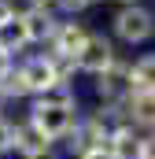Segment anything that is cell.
<instances>
[{
	"label": "cell",
	"instance_id": "obj_1",
	"mask_svg": "<svg viewBox=\"0 0 155 159\" xmlns=\"http://www.w3.org/2000/svg\"><path fill=\"white\" fill-rule=\"evenodd\" d=\"M30 119L37 122L41 129L52 137V141H63V137H70L78 129V104H74V93L67 89V85H55V89H48V93H41L37 104H33V115Z\"/></svg>",
	"mask_w": 155,
	"mask_h": 159
},
{
	"label": "cell",
	"instance_id": "obj_2",
	"mask_svg": "<svg viewBox=\"0 0 155 159\" xmlns=\"http://www.w3.org/2000/svg\"><path fill=\"white\" fill-rule=\"evenodd\" d=\"M111 26H115L118 41H126V44H144V41L155 34V15L148 7H140V4H126L115 15Z\"/></svg>",
	"mask_w": 155,
	"mask_h": 159
},
{
	"label": "cell",
	"instance_id": "obj_3",
	"mask_svg": "<svg viewBox=\"0 0 155 159\" xmlns=\"http://www.w3.org/2000/svg\"><path fill=\"white\" fill-rule=\"evenodd\" d=\"M115 63H118L115 44L104 37V34H89L85 48L78 52V70H85V74H104V70H111Z\"/></svg>",
	"mask_w": 155,
	"mask_h": 159
},
{
	"label": "cell",
	"instance_id": "obj_4",
	"mask_svg": "<svg viewBox=\"0 0 155 159\" xmlns=\"http://www.w3.org/2000/svg\"><path fill=\"white\" fill-rule=\"evenodd\" d=\"M19 70H22V81H26V93H30V96H41V93L63 85L55 63H52V56H33V59H26Z\"/></svg>",
	"mask_w": 155,
	"mask_h": 159
},
{
	"label": "cell",
	"instance_id": "obj_5",
	"mask_svg": "<svg viewBox=\"0 0 155 159\" xmlns=\"http://www.w3.org/2000/svg\"><path fill=\"white\" fill-rule=\"evenodd\" d=\"M96 93L104 96V100H129V93H133V85H129V67L126 63H115L111 70H104V74H96Z\"/></svg>",
	"mask_w": 155,
	"mask_h": 159
},
{
	"label": "cell",
	"instance_id": "obj_6",
	"mask_svg": "<svg viewBox=\"0 0 155 159\" xmlns=\"http://www.w3.org/2000/svg\"><path fill=\"white\" fill-rule=\"evenodd\" d=\"M89 34L78 26V22H59L55 34H52V56H67V59H78V52L85 48Z\"/></svg>",
	"mask_w": 155,
	"mask_h": 159
},
{
	"label": "cell",
	"instance_id": "obj_7",
	"mask_svg": "<svg viewBox=\"0 0 155 159\" xmlns=\"http://www.w3.org/2000/svg\"><path fill=\"white\" fill-rule=\"evenodd\" d=\"M48 144H52V137H48L33 119L22 122V126H15V148L22 152V159H26V156H44Z\"/></svg>",
	"mask_w": 155,
	"mask_h": 159
},
{
	"label": "cell",
	"instance_id": "obj_8",
	"mask_svg": "<svg viewBox=\"0 0 155 159\" xmlns=\"http://www.w3.org/2000/svg\"><path fill=\"white\" fill-rule=\"evenodd\" d=\"M140 144H144V137H137L133 126H115L107 133V152L115 159H140Z\"/></svg>",
	"mask_w": 155,
	"mask_h": 159
},
{
	"label": "cell",
	"instance_id": "obj_9",
	"mask_svg": "<svg viewBox=\"0 0 155 159\" xmlns=\"http://www.w3.org/2000/svg\"><path fill=\"white\" fill-rule=\"evenodd\" d=\"M126 119H129V126L155 129V93H129V100H126Z\"/></svg>",
	"mask_w": 155,
	"mask_h": 159
},
{
	"label": "cell",
	"instance_id": "obj_10",
	"mask_svg": "<svg viewBox=\"0 0 155 159\" xmlns=\"http://www.w3.org/2000/svg\"><path fill=\"white\" fill-rule=\"evenodd\" d=\"M22 22H26V30H30V41H52L55 34V19H52V11H41V7H30L26 15H22Z\"/></svg>",
	"mask_w": 155,
	"mask_h": 159
},
{
	"label": "cell",
	"instance_id": "obj_11",
	"mask_svg": "<svg viewBox=\"0 0 155 159\" xmlns=\"http://www.w3.org/2000/svg\"><path fill=\"white\" fill-rule=\"evenodd\" d=\"M26 44H33L30 41V30H26V22H22V15H15L4 30H0V48L11 56V52H22Z\"/></svg>",
	"mask_w": 155,
	"mask_h": 159
},
{
	"label": "cell",
	"instance_id": "obj_12",
	"mask_svg": "<svg viewBox=\"0 0 155 159\" xmlns=\"http://www.w3.org/2000/svg\"><path fill=\"white\" fill-rule=\"evenodd\" d=\"M129 85L133 93H155V56H140L129 67Z\"/></svg>",
	"mask_w": 155,
	"mask_h": 159
},
{
	"label": "cell",
	"instance_id": "obj_13",
	"mask_svg": "<svg viewBox=\"0 0 155 159\" xmlns=\"http://www.w3.org/2000/svg\"><path fill=\"white\" fill-rule=\"evenodd\" d=\"M15 148V126L0 115V152H11Z\"/></svg>",
	"mask_w": 155,
	"mask_h": 159
},
{
	"label": "cell",
	"instance_id": "obj_14",
	"mask_svg": "<svg viewBox=\"0 0 155 159\" xmlns=\"http://www.w3.org/2000/svg\"><path fill=\"white\" fill-rule=\"evenodd\" d=\"M85 4H92V0H55V7H59V11H67V15H78Z\"/></svg>",
	"mask_w": 155,
	"mask_h": 159
},
{
	"label": "cell",
	"instance_id": "obj_15",
	"mask_svg": "<svg viewBox=\"0 0 155 159\" xmlns=\"http://www.w3.org/2000/svg\"><path fill=\"white\" fill-rule=\"evenodd\" d=\"M11 19H15V7H11V0H0V30H4Z\"/></svg>",
	"mask_w": 155,
	"mask_h": 159
},
{
	"label": "cell",
	"instance_id": "obj_16",
	"mask_svg": "<svg viewBox=\"0 0 155 159\" xmlns=\"http://www.w3.org/2000/svg\"><path fill=\"white\" fill-rule=\"evenodd\" d=\"M140 159H155V133L144 137V144H140Z\"/></svg>",
	"mask_w": 155,
	"mask_h": 159
},
{
	"label": "cell",
	"instance_id": "obj_17",
	"mask_svg": "<svg viewBox=\"0 0 155 159\" xmlns=\"http://www.w3.org/2000/svg\"><path fill=\"white\" fill-rule=\"evenodd\" d=\"M11 67H15V63H11V56H7V52H4V48H0V78H4V74H7V70H11Z\"/></svg>",
	"mask_w": 155,
	"mask_h": 159
},
{
	"label": "cell",
	"instance_id": "obj_18",
	"mask_svg": "<svg viewBox=\"0 0 155 159\" xmlns=\"http://www.w3.org/2000/svg\"><path fill=\"white\" fill-rule=\"evenodd\" d=\"M33 7H41V11H48V7H55V0H30Z\"/></svg>",
	"mask_w": 155,
	"mask_h": 159
},
{
	"label": "cell",
	"instance_id": "obj_19",
	"mask_svg": "<svg viewBox=\"0 0 155 159\" xmlns=\"http://www.w3.org/2000/svg\"><path fill=\"white\" fill-rule=\"evenodd\" d=\"M26 159H52V156H48V152H44V156H26Z\"/></svg>",
	"mask_w": 155,
	"mask_h": 159
},
{
	"label": "cell",
	"instance_id": "obj_20",
	"mask_svg": "<svg viewBox=\"0 0 155 159\" xmlns=\"http://www.w3.org/2000/svg\"><path fill=\"white\" fill-rule=\"evenodd\" d=\"M122 4H137V0H122Z\"/></svg>",
	"mask_w": 155,
	"mask_h": 159
}]
</instances>
